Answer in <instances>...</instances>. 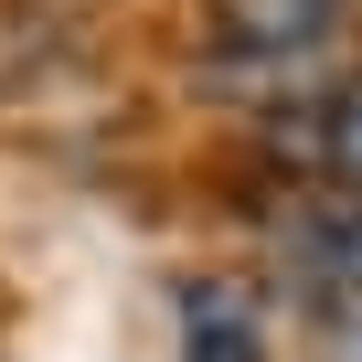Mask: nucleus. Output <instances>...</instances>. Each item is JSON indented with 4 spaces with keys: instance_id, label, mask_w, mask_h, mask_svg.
<instances>
[{
    "instance_id": "nucleus-2",
    "label": "nucleus",
    "mask_w": 362,
    "mask_h": 362,
    "mask_svg": "<svg viewBox=\"0 0 362 362\" xmlns=\"http://www.w3.org/2000/svg\"><path fill=\"white\" fill-rule=\"evenodd\" d=\"M277 245V277L309 320H362V192L341 181H309V192L267 224Z\"/></svg>"
},
{
    "instance_id": "nucleus-1",
    "label": "nucleus",
    "mask_w": 362,
    "mask_h": 362,
    "mask_svg": "<svg viewBox=\"0 0 362 362\" xmlns=\"http://www.w3.org/2000/svg\"><path fill=\"white\" fill-rule=\"evenodd\" d=\"M362 0H214L203 11V64L214 86H256V96H288V86H330L320 64L341 54Z\"/></svg>"
},
{
    "instance_id": "nucleus-3",
    "label": "nucleus",
    "mask_w": 362,
    "mask_h": 362,
    "mask_svg": "<svg viewBox=\"0 0 362 362\" xmlns=\"http://www.w3.org/2000/svg\"><path fill=\"white\" fill-rule=\"evenodd\" d=\"M181 362H277V298L245 267L181 277Z\"/></svg>"
},
{
    "instance_id": "nucleus-4",
    "label": "nucleus",
    "mask_w": 362,
    "mask_h": 362,
    "mask_svg": "<svg viewBox=\"0 0 362 362\" xmlns=\"http://www.w3.org/2000/svg\"><path fill=\"white\" fill-rule=\"evenodd\" d=\"M309 170L341 181V192H362V64L320 86V117H309Z\"/></svg>"
}]
</instances>
